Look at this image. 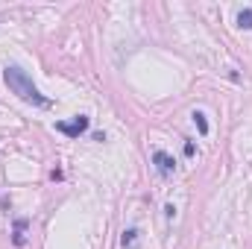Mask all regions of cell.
<instances>
[{
  "label": "cell",
  "mask_w": 252,
  "mask_h": 249,
  "mask_svg": "<svg viewBox=\"0 0 252 249\" xmlns=\"http://www.w3.org/2000/svg\"><path fill=\"white\" fill-rule=\"evenodd\" d=\"M3 82H6V85H9V91H12V94H18L24 103H32V106H50V100L38 94V88L32 85V79H30L21 67H15V64H12V67H6V70H3Z\"/></svg>",
  "instance_id": "6da1fadb"
},
{
  "label": "cell",
  "mask_w": 252,
  "mask_h": 249,
  "mask_svg": "<svg viewBox=\"0 0 252 249\" xmlns=\"http://www.w3.org/2000/svg\"><path fill=\"white\" fill-rule=\"evenodd\" d=\"M56 129H59V132H64V135H70V138H79V135L88 129V118H85V115H79V118H73L70 124H62V121H59V124H56Z\"/></svg>",
  "instance_id": "7a4b0ae2"
},
{
  "label": "cell",
  "mask_w": 252,
  "mask_h": 249,
  "mask_svg": "<svg viewBox=\"0 0 252 249\" xmlns=\"http://www.w3.org/2000/svg\"><path fill=\"white\" fill-rule=\"evenodd\" d=\"M153 161H156V167H158V173H161V176H170V173L176 170V161H173L167 153H161V150L153 156Z\"/></svg>",
  "instance_id": "3957f363"
},
{
  "label": "cell",
  "mask_w": 252,
  "mask_h": 249,
  "mask_svg": "<svg viewBox=\"0 0 252 249\" xmlns=\"http://www.w3.org/2000/svg\"><path fill=\"white\" fill-rule=\"evenodd\" d=\"M238 27L241 30H252V9H241L238 12Z\"/></svg>",
  "instance_id": "277c9868"
},
{
  "label": "cell",
  "mask_w": 252,
  "mask_h": 249,
  "mask_svg": "<svg viewBox=\"0 0 252 249\" xmlns=\"http://www.w3.org/2000/svg\"><path fill=\"white\" fill-rule=\"evenodd\" d=\"M193 124H196V129H199L202 135H208V121H205L202 112H193Z\"/></svg>",
  "instance_id": "5b68a950"
},
{
  "label": "cell",
  "mask_w": 252,
  "mask_h": 249,
  "mask_svg": "<svg viewBox=\"0 0 252 249\" xmlns=\"http://www.w3.org/2000/svg\"><path fill=\"white\" fill-rule=\"evenodd\" d=\"M24 229H27V220H18L15 223V244L24 247Z\"/></svg>",
  "instance_id": "8992f818"
},
{
  "label": "cell",
  "mask_w": 252,
  "mask_h": 249,
  "mask_svg": "<svg viewBox=\"0 0 252 249\" xmlns=\"http://www.w3.org/2000/svg\"><path fill=\"white\" fill-rule=\"evenodd\" d=\"M135 241H138V229L124 232V249H132V247H135Z\"/></svg>",
  "instance_id": "52a82bcc"
}]
</instances>
